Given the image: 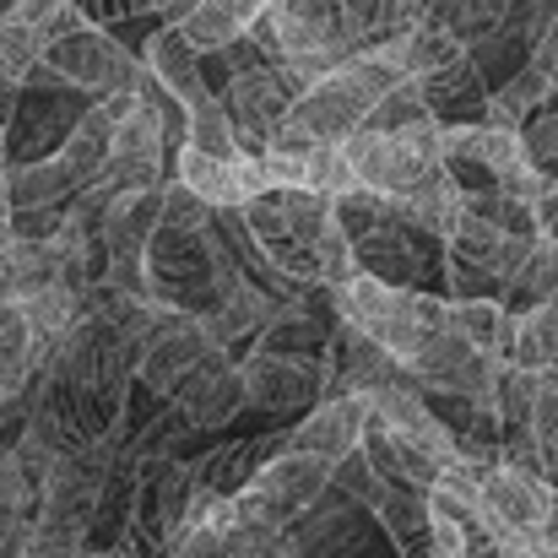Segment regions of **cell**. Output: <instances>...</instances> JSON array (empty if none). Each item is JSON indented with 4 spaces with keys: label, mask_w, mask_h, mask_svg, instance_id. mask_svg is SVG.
I'll list each match as a JSON object with an SVG mask.
<instances>
[{
    "label": "cell",
    "mask_w": 558,
    "mask_h": 558,
    "mask_svg": "<svg viewBox=\"0 0 558 558\" xmlns=\"http://www.w3.org/2000/svg\"><path fill=\"white\" fill-rule=\"evenodd\" d=\"M407 82L379 49H359L353 60H342L331 76H320L310 93H299V104L288 109V120L277 125L271 147L304 153V147H326V142H353L369 125L374 104Z\"/></svg>",
    "instance_id": "1"
},
{
    "label": "cell",
    "mask_w": 558,
    "mask_h": 558,
    "mask_svg": "<svg viewBox=\"0 0 558 558\" xmlns=\"http://www.w3.org/2000/svg\"><path fill=\"white\" fill-rule=\"evenodd\" d=\"M331 304L348 326L369 331L379 348H390L401 364H412L445 326H450V299L428 293V288H401L385 277H348L342 288H331Z\"/></svg>",
    "instance_id": "2"
},
{
    "label": "cell",
    "mask_w": 558,
    "mask_h": 558,
    "mask_svg": "<svg viewBox=\"0 0 558 558\" xmlns=\"http://www.w3.org/2000/svg\"><path fill=\"white\" fill-rule=\"evenodd\" d=\"M337 211V195H320V190L304 185H271L260 190L255 201H244V217L266 250V260L293 277V282H320V228L331 222Z\"/></svg>",
    "instance_id": "3"
},
{
    "label": "cell",
    "mask_w": 558,
    "mask_h": 558,
    "mask_svg": "<svg viewBox=\"0 0 558 558\" xmlns=\"http://www.w3.org/2000/svg\"><path fill=\"white\" fill-rule=\"evenodd\" d=\"M348 158L359 169V185L407 195L412 185H423L445 169V125L428 120L412 131H359L348 142Z\"/></svg>",
    "instance_id": "4"
},
{
    "label": "cell",
    "mask_w": 558,
    "mask_h": 558,
    "mask_svg": "<svg viewBox=\"0 0 558 558\" xmlns=\"http://www.w3.org/2000/svg\"><path fill=\"white\" fill-rule=\"evenodd\" d=\"M44 65L60 76V82H71V87H87V93H120V87H142V76H147V65L114 38V33H104L98 22H87V27H76V33H65V38H54L49 49H44Z\"/></svg>",
    "instance_id": "5"
},
{
    "label": "cell",
    "mask_w": 558,
    "mask_h": 558,
    "mask_svg": "<svg viewBox=\"0 0 558 558\" xmlns=\"http://www.w3.org/2000/svg\"><path fill=\"white\" fill-rule=\"evenodd\" d=\"M169 125H163V114L142 98L125 120H120V131H114V147H109V163H104V174H98V195L104 201H114V195H131V190H147V185H163V163H169Z\"/></svg>",
    "instance_id": "6"
},
{
    "label": "cell",
    "mask_w": 558,
    "mask_h": 558,
    "mask_svg": "<svg viewBox=\"0 0 558 558\" xmlns=\"http://www.w3.org/2000/svg\"><path fill=\"white\" fill-rule=\"evenodd\" d=\"M505 369V359H488L483 348H472L456 326H445L412 364L407 374L428 390V396H466V401H483L494 407V379Z\"/></svg>",
    "instance_id": "7"
},
{
    "label": "cell",
    "mask_w": 558,
    "mask_h": 558,
    "mask_svg": "<svg viewBox=\"0 0 558 558\" xmlns=\"http://www.w3.org/2000/svg\"><path fill=\"white\" fill-rule=\"evenodd\" d=\"M554 505V483L521 466H494L483 477V521L494 526V537L537 548L543 543V521Z\"/></svg>",
    "instance_id": "8"
},
{
    "label": "cell",
    "mask_w": 558,
    "mask_h": 558,
    "mask_svg": "<svg viewBox=\"0 0 558 558\" xmlns=\"http://www.w3.org/2000/svg\"><path fill=\"white\" fill-rule=\"evenodd\" d=\"M326 379H331V359L282 353V348H255L244 364L250 407H266V412H293V407L326 401Z\"/></svg>",
    "instance_id": "9"
},
{
    "label": "cell",
    "mask_w": 558,
    "mask_h": 558,
    "mask_svg": "<svg viewBox=\"0 0 558 558\" xmlns=\"http://www.w3.org/2000/svg\"><path fill=\"white\" fill-rule=\"evenodd\" d=\"M174 407L185 412L190 428H217V423H228L239 407H250L244 364H228V348H211V353L180 379Z\"/></svg>",
    "instance_id": "10"
},
{
    "label": "cell",
    "mask_w": 558,
    "mask_h": 558,
    "mask_svg": "<svg viewBox=\"0 0 558 558\" xmlns=\"http://www.w3.org/2000/svg\"><path fill=\"white\" fill-rule=\"evenodd\" d=\"M445 244H450V260H456V266L483 271V277H494V282H510V277L521 271V260L532 255L537 239L510 233L505 222H494V217H483V211L466 206L461 222H456V233H450Z\"/></svg>",
    "instance_id": "11"
},
{
    "label": "cell",
    "mask_w": 558,
    "mask_h": 558,
    "mask_svg": "<svg viewBox=\"0 0 558 558\" xmlns=\"http://www.w3.org/2000/svg\"><path fill=\"white\" fill-rule=\"evenodd\" d=\"M374 401L364 390L353 396H326L310 407V417H299V428L288 434L293 450H310V456H326L331 466L348 461L353 450H364V423H369Z\"/></svg>",
    "instance_id": "12"
},
{
    "label": "cell",
    "mask_w": 558,
    "mask_h": 558,
    "mask_svg": "<svg viewBox=\"0 0 558 558\" xmlns=\"http://www.w3.org/2000/svg\"><path fill=\"white\" fill-rule=\"evenodd\" d=\"M174 180H185L190 190H201L211 206H244L255 201L260 190H271V174L255 153H239V158H211L201 147H180L174 158Z\"/></svg>",
    "instance_id": "13"
},
{
    "label": "cell",
    "mask_w": 558,
    "mask_h": 558,
    "mask_svg": "<svg viewBox=\"0 0 558 558\" xmlns=\"http://www.w3.org/2000/svg\"><path fill=\"white\" fill-rule=\"evenodd\" d=\"M217 342H211V331L201 326V315H190V310H174L169 315V326L147 342V353L136 359V374H142V385L147 390H158V396H174L180 390V379H185L206 353H211Z\"/></svg>",
    "instance_id": "14"
},
{
    "label": "cell",
    "mask_w": 558,
    "mask_h": 558,
    "mask_svg": "<svg viewBox=\"0 0 558 558\" xmlns=\"http://www.w3.org/2000/svg\"><path fill=\"white\" fill-rule=\"evenodd\" d=\"M369 510L401 558H434V499H428V488L379 477L369 494Z\"/></svg>",
    "instance_id": "15"
},
{
    "label": "cell",
    "mask_w": 558,
    "mask_h": 558,
    "mask_svg": "<svg viewBox=\"0 0 558 558\" xmlns=\"http://www.w3.org/2000/svg\"><path fill=\"white\" fill-rule=\"evenodd\" d=\"M293 537L271 526H244V521H217V526H190L169 543V558H288Z\"/></svg>",
    "instance_id": "16"
},
{
    "label": "cell",
    "mask_w": 558,
    "mask_h": 558,
    "mask_svg": "<svg viewBox=\"0 0 558 558\" xmlns=\"http://www.w3.org/2000/svg\"><path fill=\"white\" fill-rule=\"evenodd\" d=\"M364 456L374 461V472H379L385 483L434 488V483H439V472H445V456H434L428 445H417V439L396 434L379 412H369V423H364Z\"/></svg>",
    "instance_id": "17"
},
{
    "label": "cell",
    "mask_w": 558,
    "mask_h": 558,
    "mask_svg": "<svg viewBox=\"0 0 558 558\" xmlns=\"http://www.w3.org/2000/svg\"><path fill=\"white\" fill-rule=\"evenodd\" d=\"M423 98H428V109H434V120L439 125H477V120H488V76H483V65L472 60V49L461 54V60H450L445 71H434V76H423Z\"/></svg>",
    "instance_id": "18"
},
{
    "label": "cell",
    "mask_w": 558,
    "mask_h": 558,
    "mask_svg": "<svg viewBox=\"0 0 558 558\" xmlns=\"http://www.w3.org/2000/svg\"><path fill=\"white\" fill-rule=\"evenodd\" d=\"M331 472H337V466H331L326 456H310V450H293V445H288V450L271 456L250 483H260L266 494H277V499L293 510V521H304V515L331 494Z\"/></svg>",
    "instance_id": "19"
},
{
    "label": "cell",
    "mask_w": 558,
    "mask_h": 558,
    "mask_svg": "<svg viewBox=\"0 0 558 558\" xmlns=\"http://www.w3.org/2000/svg\"><path fill=\"white\" fill-rule=\"evenodd\" d=\"M147 65H153V76H158L174 98H185L190 109H195V104H206V98H217V87L206 82V54L190 44L180 22H174V27H163V33L147 44Z\"/></svg>",
    "instance_id": "20"
},
{
    "label": "cell",
    "mask_w": 558,
    "mask_h": 558,
    "mask_svg": "<svg viewBox=\"0 0 558 558\" xmlns=\"http://www.w3.org/2000/svg\"><path fill=\"white\" fill-rule=\"evenodd\" d=\"M114 131H120V114L98 98V109H87L76 125H71V136L60 142V169L71 174V185L76 190H93L98 185V174H104V163H109V147H114Z\"/></svg>",
    "instance_id": "21"
},
{
    "label": "cell",
    "mask_w": 558,
    "mask_h": 558,
    "mask_svg": "<svg viewBox=\"0 0 558 558\" xmlns=\"http://www.w3.org/2000/svg\"><path fill=\"white\" fill-rule=\"evenodd\" d=\"M401 76H434V71H445L450 60H461L466 54V38L456 33V27H445V22H417V27H407L401 38H390V44H374Z\"/></svg>",
    "instance_id": "22"
},
{
    "label": "cell",
    "mask_w": 558,
    "mask_h": 558,
    "mask_svg": "<svg viewBox=\"0 0 558 558\" xmlns=\"http://www.w3.org/2000/svg\"><path fill=\"white\" fill-rule=\"evenodd\" d=\"M271 310H277V304L266 299V288H260L250 271H239V277L222 288V299L201 315V326L211 331L217 348H228V342H239V337H250V331H266Z\"/></svg>",
    "instance_id": "23"
},
{
    "label": "cell",
    "mask_w": 558,
    "mask_h": 558,
    "mask_svg": "<svg viewBox=\"0 0 558 558\" xmlns=\"http://www.w3.org/2000/svg\"><path fill=\"white\" fill-rule=\"evenodd\" d=\"M450 326H456L472 348H483L488 359L515 364V331H521V315H515L510 304H499V299H450Z\"/></svg>",
    "instance_id": "24"
},
{
    "label": "cell",
    "mask_w": 558,
    "mask_h": 558,
    "mask_svg": "<svg viewBox=\"0 0 558 558\" xmlns=\"http://www.w3.org/2000/svg\"><path fill=\"white\" fill-rule=\"evenodd\" d=\"M417 22H423V0H342V33L353 38V49L390 44Z\"/></svg>",
    "instance_id": "25"
},
{
    "label": "cell",
    "mask_w": 558,
    "mask_h": 558,
    "mask_svg": "<svg viewBox=\"0 0 558 558\" xmlns=\"http://www.w3.org/2000/svg\"><path fill=\"white\" fill-rule=\"evenodd\" d=\"M396 206H401L407 222H417V228L450 239L456 222H461V211H466V190L450 180V169H439L434 180H423V185H412L407 195H396Z\"/></svg>",
    "instance_id": "26"
},
{
    "label": "cell",
    "mask_w": 558,
    "mask_h": 558,
    "mask_svg": "<svg viewBox=\"0 0 558 558\" xmlns=\"http://www.w3.org/2000/svg\"><path fill=\"white\" fill-rule=\"evenodd\" d=\"M558 87L526 60L515 76H505L499 87H494V98H488V125H499V131H526V120L554 98Z\"/></svg>",
    "instance_id": "27"
},
{
    "label": "cell",
    "mask_w": 558,
    "mask_h": 558,
    "mask_svg": "<svg viewBox=\"0 0 558 558\" xmlns=\"http://www.w3.org/2000/svg\"><path fill=\"white\" fill-rule=\"evenodd\" d=\"M510 288V310H537V304H558V239H537L532 255L521 260V271L505 282Z\"/></svg>",
    "instance_id": "28"
},
{
    "label": "cell",
    "mask_w": 558,
    "mask_h": 558,
    "mask_svg": "<svg viewBox=\"0 0 558 558\" xmlns=\"http://www.w3.org/2000/svg\"><path fill=\"white\" fill-rule=\"evenodd\" d=\"M515 364L537 374L558 369V304L521 310V331H515Z\"/></svg>",
    "instance_id": "29"
},
{
    "label": "cell",
    "mask_w": 558,
    "mask_h": 558,
    "mask_svg": "<svg viewBox=\"0 0 558 558\" xmlns=\"http://www.w3.org/2000/svg\"><path fill=\"white\" fill-rule=\"evenodd\" d=\"M180 27H185V38L201 49V54H217V49H233L250 27L222 5V0H195L185 16H180Z\"/></svg>",
    "instance_id": "30"
},
{
    "label": "cell",
    "mask_w": 558,
    "mask_h": 558,
    "mask_svg": "<svg viewBox=\"0 0 558 558\" xmlns=\"http://www.w3.org/2000/svg\"><path fill=\"white\" fill-rule=\"evenodd\" d=\"M543 385H548V374L526 369V364H505L499 379H494V412H499L505 423H532Z\"/></svg>",
    "instance_id": "31"
},
{
    "label": "cell",
    "mask_w": 558,
    "mask_h": 558,
    "mask_svg": "<svg viewBox=\"0 0 558 558\" xmlns=\"http://www.w3.org/2000/svg\"><path fill=\"white\" fill-rule=\"evenodd\" d=\"M315 255H320V288H342L348 277H359V250H353V233L342 228L337 211H331V222L320 228Z\"/></svg>",
    "instance_id": "32"
},
{
    "label": "cell",
    "mask_w": 558,
    "mask_h": 558,
    "mask_svg": "<svg viewBox=\"0 0 558 558\" xmlns=\"http://www.w3.org/2000/svg\"><path fill=\"white\" fill-rule=\"evenodd\" d=\"M211 217H217V206L201 190H190L185 180L163 185V222L169 228H211Z\"/></svg>",
    "instance_id": "33"
},
{
    "label": "cell",
    "mask_w": 558,
    "mask_h": 558,
    "mask_svg": "<svg viewBox=\"0 0 558 558\" xmlns=\"http://www.w3.org/2000/svg\"><path fill=\"white\" fill-rule=\"evenodd\" d=\"M532 434H537V450H543V477L558 488V385L554 379H548V385H543V396H537Z\"/></svg>",
    "instance_id": "34"
},
{
    "label": "cell",
    "mask_w": 558,
    "mask_h": 558,
    "mask_svg": "<svg viewBox=\"0 0 558 558\" xmlns=\"http://www.w3.org/2000/svg\"><path fill=\"white\" fill-rule=\"evenodd\" d=\"M526 153H532V163L543 169V180L548 185H558V109L554 114H543L537 109V120H526Z\"/></svg>",
    "instance_id": "35"
},
{
    "label": "cell",
    "mask_w": 558,
    "mask_h": 558,
    "mask_svg": "<svg viewBox=\"0 0 558 558\" xmlns=\"http://www.w3.org/2000/svg\"><path fill=\"white\" fill-rule=\"evenodd\" d=\"M11 244V158H5V142H0V250Z\"/></svg>",
    "instance_id": "36"
},
{
    "label": "cell",
    "mask_w": 558,
    "mask_h": 558,
    "mask_svg": "<svg viewBox=\"0 0 558 558\" xmlns=\"http://www.w3.org/2000/svg\"><path fill=\"white\" fill-rule=\"evenodd\" d=\"M537 228H543V239H558V185L537 195Z\"/></svg>",
    "instance_id": "37"
},
{
    "label": "cell",
    "mask_w": 558,
    "mask_h": 558,
    "mask_svg": "<svg viewBox=\"0 0 558 558\" xmlns=\"http://www.w3.org/2000/svg\"><path fill=\"white\" fill-rule=\"evenodd\" d=\"M16 87H22V82H11V76L0 71V136H5V125H11V104H16Z\"/></svg>",
    "instance_id": "38"
},
{
    "label": "cell",
    "mask_w": 558,
    "mask_h": 558,
    "mask_svg": "<svg viewBox=\"0 0 558 558\" xmlns=\"http://www.w3.org/2000/svg\"><path fill=\"white\" fill-rule=\"evenodd\" d=\"M537 548H558V488H554V505H548V521H543V543Z\"/></svg>",
    "instance_id": "39"
},
{
    "label": "cell",
    "mask_w": 558,
    "mask_h": 558,
    "mask_svg": "<svg viewBox=\"0 0 558 558\" xmlns=\"http://www.w3.org/2000/svg\"><path fill=\"white\" fill-rule=\"evenodd\" d=\"M76 558H142V554H131V548H82Z\"/></svg>",
    "instance_id": "40"
},
{
    "label": "cell",
    "mask_w": 558,
    "mask_h": 558,
    "mask_svg": "<svg viewBox=\"0 0 558 558\" xmlns=\"http://www.w3.org/2000/svg\"><path fill=\"white\" fill-rule=\"evenodd\" d=\"M11 5H16V0H0V16H5V11H11Z\"/></svg>",
    "instance_id": "41"
}]
</instances>
